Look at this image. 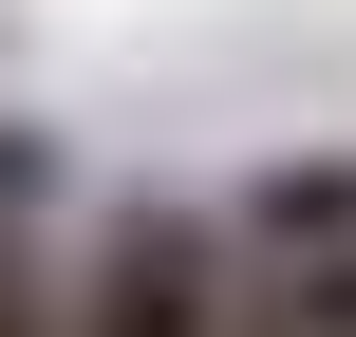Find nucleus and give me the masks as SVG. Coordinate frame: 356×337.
<instances>
[{"label": "nucleus", "instance_id": "f257e3e1", "mask_svg": "<svg viewBox=\"0 0 356 337\" xmlns=\"http://www.w3.org/2000/svg\"><path fill=\"white\" fill-rule=\"evenodd\" d=\"M225 206H169V188H131L94 244H75V281H56V337H207L225 319Z\"/></svg>", "mask_w": 356, "mask_h": 337}, {"label": "nucleus", "instance_id": "f03ea898", "mask_svg": "<svg viewBox=\"0 0 356 337\" xmlns=\"http://www.w3.org/2000/svg\"><path fill=\"white\" fill-rule=\"evenodd\" d=\"M225 263H356V150H300L225 206Z\"/></svg>", "mask_w": 356, "mask_h": 337}, {"label": "nucleus", "instance_id": "7ed1b4c3", "mask_svg": "<svg viewBox=\"0 0 356 337\" xmlns=\"http://www.w3.org/2000/svg\"><path fill=\"white\" fill-rule=\"evenodd\" d=\"M0 337H56V263H38L19 225H0Z\"/></svg>", "mask_w": 356, "mask_h": 337}, {"label": "nucleus", "instance_id": "20e7f679", "mask_svg": "<svg viewBox=\"0 0 356 337\" xmlns=\"http://www.w3.org/2000/svg\"><path fill=\"white\" fill-rule=\"evenodd\" d=\"M38 206H56V150H38V131H0V225H38Z\"/></svg>", "mask_w": 356, "mask_h": 337}, {"label": "nucleus", "instance_id": "39448f33", "mask_svg": "<svg viewBox=\"0 0 356 337\" xmlns=\"http://www.w3.org/2000/svg\"><path fill=\"white\" fill-rule=\"evenodd\" d=\"M207 337H300V319H282L263 281H225V319H207Z\"/></svg>", "mask_w": 356, "mask_h": 337}]
</instances>
